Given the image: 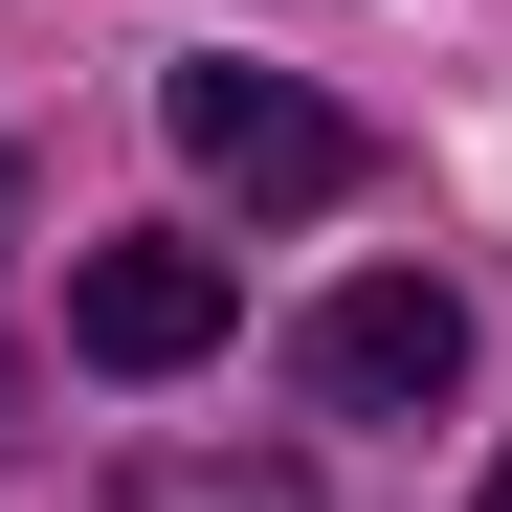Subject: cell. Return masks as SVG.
Returning a JSON list of instances; mask_svg holds the SVG:
<instances>
[{
  "mask_svg": "<svg viewBox=\"0 0 512 512\" xmlns=\"http://www.w3.org/2000/svg\"><path fill=\"white\" fill-rule=\"evenodd\" d=\"M156 134H179L245 223L357 201V112H334V90H290V67H223V45H201V67H156Z\"/></svg>",
  "mask_w": 512,
  "mask_h": 512,
  "instance_id": "1",
  "label": "cell"
},
{
  "mask_svg": "<svg viewBox=\"0 0 512 512\" xmlns=\"http://www.w3.org/2000/svg\"><path fill=\"white\" fill-rule=\"evenodd\" d=\"M290 379H312V423H423V401L468 379V312L423 290V268H357V290L290 334Z\"/></svg>",
  "mask_w": 512,
  "mask_h": 512,
  "instance_id": "2",
  "label": "cell"
},
{
  "mask_svg": "<svg viewBox=\"0 0 512 512\" xmlns=\"http://www.w3.org/2000/svg\"><path fill=\"white\" fill-rule=\"evenodd\" d=\"M223 312H245L223 245H90L67 268V357L90 379H179V357H223Z\"/></svg>",
  "mask_w": 512,
  "mask_h": 512,
  "instance_id": "3",
  "label": "cell"
},
{
  "mask_svg": "<svg viewBox=\"0 0 512 512\" xmlns=\"http://www.w3.org/2000/svg\"><path fill=\"white\" fill-rule=\"evenodd\" d=\"M134 512H312L290 468H134Z\"/></svg>",
  "mask_w": 512,
  "mask_h": 512,
  "instance_id": "4",
  "label": "cell"
},
{
  "mask_svg": "<svg viewBox=\"0 0 512 512\" xmlns=\"http://www.w3.org/2000/svg\"><path fill=\"white\" fill-rule=\"evenodd\" d=\"M490 512H512V468H490Z\"/></svg>",
  "mask_w": 512,
  "mask_h": 512,
  "instance_id": "5",
  "label": "cell"
}]
</instances>
